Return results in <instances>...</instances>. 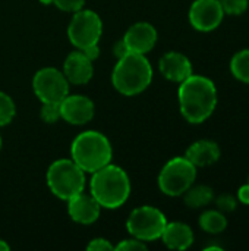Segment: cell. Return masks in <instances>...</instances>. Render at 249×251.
<instances>
[{
    "mask_svg": "<svg viewBox=\"0 0 249 251\" xmlns=\"http://www.w3.org/2000/svg\"><path fill=\"white\" fill-rule=\"evenodd\" d=\"M123 41L131 53L147 54L157 43V29L148 22H136L128 28Z\"/></svg>",
    "mask_w": 249,
    "mask_h": 251,
    "instance_id": "7c38bea8",
    "label": "cell"
},
{
    "mask_svg": "<svg viewBox=\"0 0 249 251\" xmlns=\"http://www.w3.org/2000/svg\"><path fill=\"white\" fill-rule=\"evenodd\" d=\"M91 175V196L101 207L117 209L128 201L131 196V179L120 166L109 163Z\"/></svg>",
    "mask_w": 249,
    "mask_h": 251,
    "instance_id": "7a4b0ae2",
    "label": "cell"
},
{
    "mask_svg": "<svg viewBox=\"0 0 249 251\" xmlns=\"http://www.w3.org/2000/svg\"><path fill=\"white\" fill-rule=\"evenodd\" d=\"M70 156L85 174H94L112 163L113 150L104 134L98 131H85L72 141Z\"/></svg>",
    "mask_w": 249,
    "mask_h": 251,
    "instance_id": "277c9868",
    "label": "cell"
},
{
    "mask_svg": "<svg viewBox=\"0 0 249 251\" xmlns=\"http://www.w3.org/2000/svg\"><path fill=\"white\" fill-rule=\"evenodd\" d=\"M40 3L44 6H48V4H53V0H40Z\"/></svg>",
    "mask_w": 249,
    "mask_h": 251,
    "instance_id": "1f68e13d",
    "label": "cell"
},
{
    "mask_svg": "<svg viewBox=\"0 0 249 251\" xmlns=\"http://www.w3.org/2000/svg\"><path fill=\"white\" fill-rule=\"evenodd\" d=\"M16 115V106L13 100L3 91H0V126L9 125Z\"/></svg>",
    "mask_w": 249,
    "mask_h": 251,
    "instance_id": "44dd1931",
    "label": "cell"
},
{
    "mask_svg": "<svg viewBox=\"0 0 249 251\" xmlns=\"http://www.w3.org/2000/svg\"><path fill=\"white\" fill-rule=\"evenodd\" d=\"M9 244L4 240H0V251H9Z\"/></svg>",
    "mask_w": 249,
    "mask_h": 251,
    "instance_id": "4dcf8cb0",
    "label": "cell"
},
{
    "mask_svg": "<svg viewBox=\"0 0 249 251\" xmlns=\"http://www.w3.org/2000/svg\"><path fill=\"white\" fill-rule=\"evenodd\" d=\"M41 119L45 124H56L60 119V103H43Z\"/></svg>",
    "mask_w": 249,
    "mask_h": 251,
    "instance_id": "603a6c76",
    "label": "cell"
},
{
    "mask_svg": "<svg viewBox=\"0 0 249 251\" xmlns=\"http://www.w3.org/2000/svg\"><path fill=\"white\" fill-rule=\"evenodd\" d=\"M101 34L103 22L94 10L82 7L73 12V16L68 26V37L78 50H82L92 44H98Z\"/></svg>",
    "mask_w": 249,
    "mask_h": 251,
    "instance_id": "ba28073f",
    "label": "cell"
},
{
    "mask_svg": "<svg viewBox=\"0 0 249 251\" xmlns=\"http://www.w3.org/2000/svg\"><path fill=\"white\" fill-rule=\"evenodd\" d=\"M200 226L208 234H220L227 228V219L220 210H208L201 215Z\"/></svg>",
    "mask_w": 249,
    "mask_h": 251,
    "instance_id": "d6986e66",
    "label": "cell"
},
{
    "mask_svg": "<svg viewBox=\"0 0 249 251\" xmlns=\"http://www.w3.org/2000/svg\"><path fill=\"white\" fill-rule=\"evenodd\" d=\"M63 74L69 84L82 85L87 84L94 74L92 60H90L82 50H75L68 54L63 63Z\"/></svg>",
    "mask_w": 249,
    "mask_h": 251,
    "instance_id": "5bb4252c",
    "label": "cell"
},
{
    "mask_svg": "<svg viewBox=\"0 0 249 251\" xmlns=\"http://www.w3.org/2000/svg\"><path fill=\"white\" fill-rule=\"evenodd\" d=\"M197 178V166L185 156L170 159L158 175V187L169 197H179L194 185Z\"/></svg>",
    "mask_w": 249,
    "mask_h": 251,
    "instance_id": "8992f818",
    "label": "cell"
},
{
    "mask_svg": "<svg viewBox=\"0 0 249 251\" xmlns=\"http://www.w3.org/2000/svg\"><path fill=\"white\" fill-rule=\"evenodd\" d=\"M166 225L167 219L164 213L153 206H141L134 209L126 221V229L131 237L144 243L158 240Z\"/></svg>",
    "mask_w": 249,
    "mask_h": 251,
    "instance_id": "52a82bcc",
    "label": "cell"
},
{
    "mask_svg": "<svg viewBox=\"0 0 249 251\" xmlns=\"http://www.w3.org/2000/svg\"><path fill=\"white\" fill-rule=\"evenodd\" d=\"M185 157L197 168L210 166L220 159V147L217 143L210 140H200L189 146Z\"/></svg>",
    "mask_w": 249,
    "mask_h": 251,
    "instance_id": "2e32d148",
    "label": "cell"
},
{
    "mask_svg": "<svg viewBox=\"0 0 249 251\" xmlns=\"http://www.w3.org/2000/svg\"><path fill=\"white\" fill-rule=\"evenodd\" d=\"M32 90L41 103H60L69 94V81L56 68H43L32 78Z\"/></svg>",
    "mask_w": 249,
    "mask_h": 251,
    "instance_id": "9c48e42d",
    "label": "cell"
},
{
    "mask_svg": "<svg viewBox=\"0 0 249 251\" xmlns=\"http://www.w3.org/2000/svg\"><path fill=\"white\" fill-rule=\"evenodd\" d=\"M114 250H123V251H142L147 250V246L144 241L138 240V238H129V240H123L120 241L117 246H114Z\"/></svg>",
    "mask_w": 249,
    "mask_h": 251,
    "instance_id": "cb8c5ba5",
    "label": "cell"
},
{
    "mask_svg": "<svg viewBox=\"0 0 249 251\" xmlns=\"http://www.w3.org/2000/svg\"><path fill=\"white\" fill-rule=\"evenodd\" d=\"M158 69L166 79L173 82H182L192 75L191 60L179 51H169L163 54L158 62Z\"/></svg>",
    "mask_w": 249,
    "mask_h": 251,
    "instance_id": "9a60e30c",
    "label": "cell"
},
{
    "mask_svg": "<svg viewBox=\"0 0 249 251\" xmlns=\"http://www.w3.org/2000/svg\"><path fill=\"white\" fill-rule=\"evenodd\" d=\"M238 200L242 201L244 204H249V184L239 188V191H238Z\"/></svg>",
    "mask_w": 249,
    "mask_h": 251,
    "instance_id": "f546056e",
    "label": "cell"
},
{
    "mask_svg": "<svg viewBox=\"0 0 249 251\" xmlns=\"http://www.w3.org/2000/svg\"><path fill=\"white\" fill-rule=\"evenodd\" d=\"M225 12L219 0H195L189 9V22L197 31L210 32L222 24Z\"/></svg>",
    "mask_w": 249,
    "mask_h": 251,
    "instance_id": "30bf717a",
    "label": "cell"
},
{
    "mask_svg": "<svg viewBox=\"0 0 249 251\" xmlns=\"http://www.w3.org/2000/svg\"><path fill=\"white\" fill-rule=\"evenodd\" d=\"M0 149H1V137H0Z\"/></svg>",
    "mask_w": 249,
    "mask_h": 251,
    "instance_id": "d6a6232c",
    "label": "cell"
},
{
    "mask_svg": "<svg viewBox=\"0 0 249 251\" xmlns=\"http://www.w3.org/2000/svg\"><path fill=\"white\" fill-rule=\"evenodd\" d=\"M88 251H112L114 250V246L110 244L109 240L106 238H94L90 241V244L87 246Z\"/></svg>",
    "mask_w": 249,
    "mask_h": 251,
    "instance_id": "4316f807",
    "label": "cell"
},
{
    "mask_svg": "<svg viewBox=\"0 0 249 251\" xmlns=\"http://www.w3.org/2000/svg\"><path fill=\"white\" fill-rule=\"evenodd\" d=\"M166 247L172 250H186L194 243V232L189 225L182 222L167 224L161 237Z\"/></svg>",
    "mask_w": 249,
    "mask_h": 251,
    "instance_id": "e0dca14e",
    "label": "cell"
},
{
    "mask_svg": "<svg viewBox=\"0 0 249 251\" xmlns=\"http://www.w3.org/2000/svg\"><path fill=\"white\" fill-rule=\"evenodd\" d=\"M216 204L220 212H233L238 207V200L230 194H222L217 197Z\"/></svg>",
    "mask_w": 249,
    "mask_h": 251,
    "instance_id": "d4e9b609",
    "label": "cell"
},
{
    "mask_svg": "<svg viewBox=\"0 0 249 251\" xmlns=\"http://www.w3.org/2000/svg\"><path fill=\"white\" fill-rule=\"evenodd\" d=\"M53 4L63 12H76L84 7L85 0H53Z\"/></svg>",
    "mask_w": 249,
    "mask_h": 251,
    "instance_id": "484cf974",
    "label": "cell"
},
{
    "mask_svg": "<svg viewBox=\"0 0 249 251\" xmlns=\"http://www.w3.org/2000/svg\"><path fill=\"white\" fill-rule=\"evenodd\" d=\"M222 9L227 15H242L248 9V0H219Z\"/></svg>",
    "mask_w": 249,
    "mask_h": 251,
    "instance_id": "7402d4cb",
    "label": "cell"
},
{
    "mask_svg": "<svg viewBox=\"0 0 249 251\" xmlns=\"http://www.w3.org/2000/svg\"><path fill=\"white\" fill-rule=\"evenodd\" d=\"M101 206L91 194L79 193L68 200V213L70 219L81 225H91L100 218Z\"/></svg>",
    "mask_w": 249,
    "mask_h": 251,
    "instance_id": "4fadbf2b",
    "label": "cell"
},
{
    "mask_svg": "<svg viewBox=\"0 0 249 251\" xmlns=\"http://www.w3.org/2000/svg\"><path fill=\"white\" fill-rule=\"evenodd\" d=\"M185 203L191 209H200L210 204L214 200V191L207 185H192L185 193Z\"/></svg>",
    "mask_w": 249,
    "mask_h": 251,
    "instance_id": "ac0fdd59",
    "label": "cell"
},
{
    "mask_svg": "<svg viewBox=\"0 0 249 251\" xmlns=\"http://www.w3.org/2000/svg\"><path fill=\"white\" fill-rule=\"evenodd\" d=\"M47 185L60 200L68 201L85 188V172L72 159H59L47 169Z\"/></svg>",
    "mask_w": 249,
    "mask_h": 251,
    "instance_id": "5b68a950",
    "label": "cell"
},
{
    "mask_svg": "<svg viewBox=\"0 0 249 251\" xmlns=\"http://www.w3.org/2000/svg\"><path fill=\"white\" fill-rule=\"evenodd\" d=\"M248 181H249V179H248ZM248 184H249V182H248Z\"/></svg>",
    "mask_w": 249,
    "mask_h": 251,
    "instance_id": "836d02e7",
    "label": "cell"
},
{
    "mask_svg": "<svg viewBox=\"0 0 249 251\" xmlns=\"http://www.w3.org/2000/svg\"><path fill=\"white\" fill-rule=\"evenodd\" d=\"M153 81V68L145 54L128 53L117 59L112 74L113 87L123 96H136L145 91Z\"/></svg>",
    "mask_w": 249,
    "mask_h": 251,
    "instance_id": "3957f363",
    "label": "cell"
},
{
    "mask_svg": "<svg viewBox=\"0 0 249 251\" xmlns=\"http://www.w3.org/2000/svg\"><path fill=\"white\" fill-rule=\"evenodd\" d=\"M230 71L236 79L249 84V49L238 51L230 62Z\"/></svg>",
    "mask_w": 249,
    "mask_h": 251,
    "instance_id": "ffe728a7",
    "label": "cell"
},
{
    "mask_svg": "<svg viewBox=\"0 0 249 251\" xmlns=\"http://www.w3.org/2000/svg\"><path fill=\"white\" fill-rule=\"evenodd\" d=\"M82 51H84V54H85L90 60H92V62L100 56V47H98V44L88 46V47L82 49Z\"/></svg>",
    "mask_w": 249,
    "mask_h": 251,
    "instance_id": "f1b7e54d",
    "label": "cell"
},
{
    "mask_svg": "<svg viewBox=\"0 0 249 251\" xmlns=\"http://www.w3.org/2000/svg\"><path fill=\"white\" fill-rule=\"evenodd\" d=\"M128 53H129V50H128L126 44H125V41H123V38H122L120 41H116V43H114V46H113V54H114L117 59L126 56Z\"/></svg>",
    "mask_w": 249,
    "mask_h": 251,
    "instance_id": "83f0119b",
    "label": "cell"
},
{
    "mask_svg": "<svg viewBox=\"0 0 249 251\" xmlns=\"http://www.w3.org/2000/svg\"><path fill=\"white\" fill-rule=\"evenodd\" d=\"M178 99L183 118L189 124H203L216 109L217 90L211 79L192 74L181 82Z\"/></svg>",
    "mask_w": 249,
    "mask_h": 251,
    "instance_id": "6da1fadb",
    "label": "cell"
},
{
    "mask_svg": "<svg viewBox=\"0 0 249 251\" xmlns=\"http://www.w3.org/2000/svg\"><path fill=\"white\" fill-rule=\"evenodd\" d=\"M95 113V106L91 99L81 94H68L60 101V119L70 125H85Z\"/></svg>",
    "mask_w": 249,
    "mask_h": 251,
    "instance_id": "8fae6325",
    "label": "cell"
}]
</instances>
